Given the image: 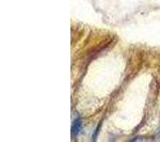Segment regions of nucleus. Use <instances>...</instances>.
Instances as JSON below:
<instances>
[{"label": "nucleus", "instance_id": "obj_1", "mask_svg": "<svg viewBox=\"0 0 160 142\" xmlns=\"http://www.w3.org/2000/svg\"><path fill=\"white\" fill-rule=\"evenodd\" d=\"M81 126H82V121L79 118L75 119L73 125H72V134L73 135H78L80 129H81Z\"/></svg>", "mask_w": 160, "mask_h": 142}]
</instances>
